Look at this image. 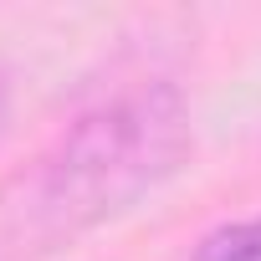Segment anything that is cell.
Masks as SVG:
<instances>
[{"label":"cell","instance_id":"cell-1","mask_svg":"<svg viewBox=\"0 0 261 261\" xmlns=\"http://www.w3.org/2000/svg\"><path fill=\"white\" fill-rule=\"evenodd\" d=\"M190 154V108L169 82L123 87L0 185V256H46L154 195Z\"/></svg>","mask_w":261,"mask_h":261},{"label":"cell","instance_id":"cell-2","mask_svg":"<svg viewBox=\"0 0 261 261\" xmlns=\"http://www.w3.org/2000/svg\"><path fill=\"white\" fill-rule=\"evenodd\" d=\"M185 261H261V215L215 225L210 236H200V246Z\"/></svg>","mask_w":261,"mask_h":261},{"label":"cell","instance_id":"cell-3","mask_svg":"<svg viewBox=\"0 0 261 261\" xmlns=\"http://www.w3.org/2000/svg\"><path fill=\"white\" fill-rule=\"evenodd\" d=\"M0 134H6V82H0Z\"/></svg>","mask_w":261,"mask_h":261}]
</instances>
